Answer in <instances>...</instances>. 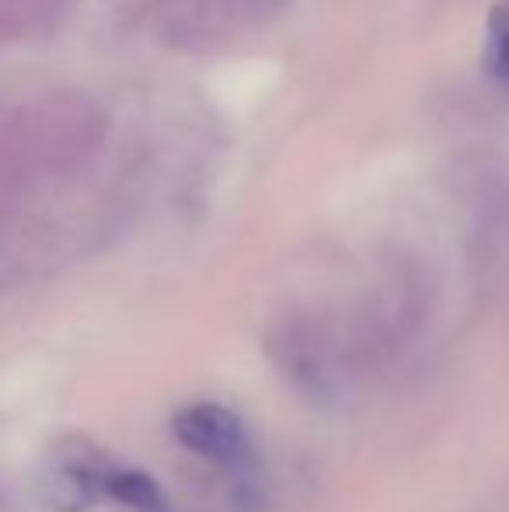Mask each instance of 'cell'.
Segmentation results:
<instances>
[{
  "label": "cell",
  "instance_id": "obj_1",
  "mask_svg": "<svg viewBox=\"0 0 509 512\" xmlns=\"http://www.w3.org/2000/svg\"><path fill=\"white\" fill-rule=\"evenodd\" d=\"M171 432L185 450L217 467H227V471H248L255 464L252 436H248L245 422L224 405L199 401V405L182 408L171 422Z\"/></svg>",
  "mask_w": 509,
  "mask_h": 512
},
{
  "label": "cell",
  "instance_id": "obj_2",
  "mask_svg": "<svg viewBox=\"0 0 509 512\" xmlns=\"http://www.w3.org/2000/svg\"><path fill=\"white\" fill-rule=\"evenodd\" d=\"M482 67H485V77H489L503 95H509V0H496L489 18H485Z\"/></svg>",
  "mask_w": 509,
  "mask_h": 512
},
{
  "label": "cell",
  "instance_id": "obj_3",
  "mask_svg": "<svg viewBox=\"0 0 509 512\" xmlns=\"http://www.w3.org/2000/svg\"><path fill=\"white\" fill-rule=\"evenodd\" d=\"M105 495L116 499L119 506H126L129 512H171L157 481L143 471H119V467H112L109 481H105Z\"/></svg>",
  "mask_w": 509,
  "mask_h": 512
},
{
  "label": "cell",
  "instance_id": "obj_4",
  "mask_svg": "<svg viewBox=\"0 0 509 512\" xmlns=\"http://www.w3.org/2000/svg\"><path fill=\"white\" fill-rule=\"evenodd\" d=\"M56 14V0H0V42L18 39Z\"/></svg>",
  "mask_w": 509,
  "mask_h": 512
},
{
  "label": "cell",
  "instance_id": "obj_5",
  "mask_svg": "<svg viewBox=\"0 0 509 512\" xmlns=\"http://www.w3.org/2000/svg\"><path fill=\"white\" fill-rule=\"evenodd\" d=\"M241 4H245V7H252V11H272V7H276L279 4V0H241Z\"/></svg>",
  "mask_w": 509,
  "mask_h": 512
}]
</instances>
